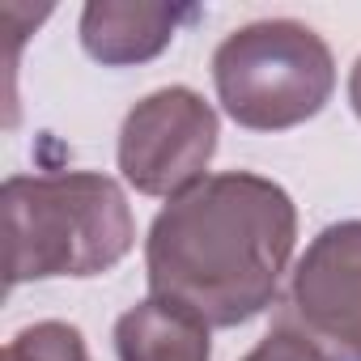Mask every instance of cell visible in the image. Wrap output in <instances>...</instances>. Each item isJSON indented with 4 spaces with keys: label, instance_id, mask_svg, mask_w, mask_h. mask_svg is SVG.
Returning <instances> with one entry per match:
<instances>
[{
    "label": "cell",
    "instance_id": "5b68a950",
    "mask_svg": "<svg viewBox=\"0 0 361 361\" xmlns=\"http://www.w3.org/2000/svg\"><path fill=\"white\" fill-rule=\"evenodd\" d=\"M323 361H361V221H336L293 264L281 319Z\"/></svg>",
    "mask_w": 361,
    "mask_h": 361
},
{
    "label": "cell",
    "instance_id": "30bf717a",
    "mask_svg": "<svg viewBox=\"0 0 361 361\" xmlns=\"http://www.w3.org/2000/svg\"><path fill=\"white\" fill-rule=\"evenodd\" d=\"M348 106H353V115L361 119V56H357V64H353V73H348Z\"/></svg>",
    "mask_w": 361,
    "mask_h": 361
},
{
    "label": "cell",
    "instance_id": "6da1fadb",
    "mask_svg": "<svg viewBox=\"0 0 361 361\" xmlns=\"http://www.w3.org/2000/svg\"><path fill=\"white\" fill-rule=\"evenodd\" d=\"M298 247L293 196L251 170L209 174L149 226V298L174 302L204 327H243L276 302Z\"/></svg>",
    "mask_w": 361,
    "mask_h": 361
},
{
    "label": "cell",
    "instance_id": "8992f818",
    "mask_svg": "<svg viewBox=\"0 0 361 361\" xmlns=\"http://www.w3.org/2000/svg\"><path fill=\"white\" fill-rule=\"evenodd\" d=\"M196 9L188 5H132V0H90L81 9V47L106 68H132L157 60Z\"/></svg>",
    "mask_w": 361,
    "mask_h": 361
},
{
    "label": "cell",
    "instance_id": "277c9868",
    "mask_svg": "<svg viewBox=\"0 0 361 361\" xmlns=\"http://www.w3.org/2000/svg\"><path fill=\"white\" fill-rule=\"evenodd\" d=\"M217 111L188 85H166L140 98L119 128V174L140 196L174 200L204 183L217 153Z\"/></svg>",
    "mask_w": 361,
    "mask_h": 361
},
{
    "label": "cell",
    "instance_id": "3957f363",
    "mask_svg": "<svg viewBox=\"0 0 361 361\" xmlns=\"http://www.w3.org/2000/svg\"><path fill=\"white\" fill-rule=\"evenodd\" d=\"M221 111L247 132H289L314 119L336 94L331 47L293 18L238 26L213 51Z\"/></svg>",
    "mask_w": 361,
    "mask_h": 361
},
{
    "label": "cell",
    "instance_id": "ba28073f",
    "mask_svg": "<svg viewBox=\"0 0 361 361\" xmlns=\"http://www.w3.org/2000/svg\"><path fill=\"white\" fill-rule=\"evenodd\" d=\"M0 361H90V348H85V336L73 323L43 319V323L22 327L5 344V357Z\"/></svg>",
    "mask_w": 361,
    "mask_h": 361
},
{
    "label": "cell",
    "instance_id": "7a4b0ae2",
    "mask_svg": "<svg viewBox=\"0 0 361 361\" xmlns=\"http://www.w3.org/2000/svg\"><path fill=\"white\" fill-rule=\"evenodd\" d=\"M0 200L9 230V289L51 276H102L136 243L128 196L111 174H13Z\"/></svg>",
    "mask_w": 361,
    "mask_h": 361
},
{
    "label": "cell",
    "instance_id": "9c48e42d",
    "mask_svg": "<svg viewBox=\"0 0 361 361\" xmlns=\"http://www.w3.org/2000/svg\"><path fill=\"white\" fill-rule=\"evenodd\" d=\"M243 361H323V353L302 336V331H293V327H285V323H276Z\"/></svg>",
    "mask_w": 361,
    "mask_h": 361
},
{
    "label": "cell",
    "instance_id": "52a82bcc",
    "mask_svg": "<svg viewBox=\"0 0 361 361\" xmlns=\"http://www.w3.org/2000/svg\"><path fill=\"white\" fill-rule=\"evenodd\" d=\"M213 327H204L183 306L145 298L115 323L119 361H213Z\"/></svg>",
    "mask_w": 361,
    "mask_h": 361
}]
</instances>
